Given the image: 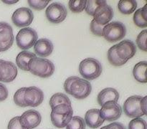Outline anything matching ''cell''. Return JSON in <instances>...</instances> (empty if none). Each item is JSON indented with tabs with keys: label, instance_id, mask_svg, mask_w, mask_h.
Returning a JSON list of instances; mask_svg holds the SVG:
<instances>
[{
	"label": "cell",
	"instance_id": "cell-1",
	"mask_svg": "<svg viewBox=\"0 0 147 129\" xmlns=\"http://www.w3.org/2000/svg\"><path fill=\"white\" fill-rule=\"evenodd\" d=\"M64 90L75 98L83 100L90 94L92 85L90 82L85 79L77 76H71L65 81Z\"/></svg>",
	"mask_w": 147,
	"mask_h": 129
},
{
	"label": "cell",
	"instance_id": "cell-2",
	"mask_svg": "<svg viewBox=\"0 0 147 129\" xmlns=\"http://www.w3.org/2000/svg\"><path fill=\"white\" fill-rule=\"evenodd\" d=\"M55 69L53 62L48 59L37 57V56L32 59L28 64V71L42 78H47L53 75Z\"/></svg>",
	"mask_w": 147,
	"mask_h": 129
},
{
	"label": "cell",
	"instance_id": "cell-3",
	"mask_svg": "<svg viewBox=\"0 0 147 129\" xmlns=\"http://www.w3.org/2000/svg\"><path fill=\"white\" fill-rule=\"evenodd\" d=\"M103 71L102 64L95 58L89 57L82 60L79 64V73L83 79L93 80L98 78Z\"/></svg>",
	"mask_w": 147,
	"mask_h": 129
},
{
	"label": "cell",
	"instance_id": "cell-4",
	"mask_svg": "<svg viewBox=\"0 0 147 129\" xmlns=\"http://www.w3.org/2000/svg\"><path fill=\"white\" fill-rule=\"evenodd\" d=\"M73 110L71 105L61 104L52 109L50 118L53 126L59 128L66 127L73 117Z\"/></svg>",
	"mask_w": 147,
	"mask_h": 129
},
{
	"label": "cell",
	"instance_id": "cell-5",
	"mask_svg": "<svg viewBox=\"0 0 147 129\" xmlns=\"http://www.w3.org/2000/svg\"><path fill=\"white\" fill-rule=\"evenodd\" d=\"M126 34V26L121 22H113L104 26L103 37L109 42L123 40Z\"/></svg>",
	"mask_w": 147,
	"mask_h": 129
},
{
	"label": "cell",
	"instance_id": "cell-6",
	"mask_svg": "<svg viewBox=\"0 0 147 129\" xmlns=\"http://www.w3.org/2000/svg\"><path fill=\"white\" fill-rule=\"evenodd\" d=\"M37 40V33L31 27L23 28L16 36V42L19 48L27 50L32 47Z\"/></svg>",
	"mask_w": 147,
	"mask_h": 129
},
{
	"label": "cell",
	"instance_id": "cell-7",
	"mask_svg": "<svg viewBox=\"0 0 147 129\" xmlns=\"http://www.w3.org/2000/svg\"><path fill=\"white\" fill-rule=\"evenodd\" d=\"M67 11L65 6L58 2L52 3L47 7L45 16L47 20L53 24H59L65 19Z\"/></svg>",
	"mask_w": 147,
	"mask_h": 129
},
{
	"label": "cell",
	"instance_id": "cell-8",
	"mask_svg": "<svg viewBox=\"0 0 147 129\" xmlns=\"http://www.w3.org/2000/svg\"><path fill=\"white\" fill-rule=\"evenodd\" d=\"M142 97L139 95H133L128 97L124 102L123 110L125 114L129 118H136L144 116L141 108V100Z\"/></svg>",
	"mask_w": 147,
	"mask_h": 129
},
{
	"label": "cell",
	"instance_id": "cell-9",
	"mask_svg": "<svg viewBox=\"0 0 147 129\" xmlns=\"http://www.w3.org/2000/svg\"><path fill=\"white\" fill-rule=\"evenodd\" d=\"M34 19V14L30 9L21 7L14 11L11 16L13 24L17 27H27Z\"/></svg>",
	"mask_w": 147,
	"mask_h": 129
},
{
	"label": "cell",
	"instance_id": "cell-10",
	"mask_svg": "<svg viewBox=\"0 0 147 129\" xmlns=\"http://www.w3.org/2000/svg\"><path fill=\"white\" fill-rule=\"evenodd\" d=\"M122 108L119 104L109 101L101 106L100 110V117L104 120L111 122L118 120L121 116Z\"/></svg>",
	"mask_w": 147,
	"mask_h": 129
},
{
	"label": "cell",
	"instance_id": "cell-11",
	"mask_svg": "<svg viewBox=\"0 0 147 129\" xmlns=\"http://www.w3.org/2000/svg\"><path fill=\"white\" fill-rule=\"evenodd\" d=\"M14 40L13 29L7 22H0V52L8 50Z\"/></svg>",
	"mask_w": 147,
	"mask_h": 129
},
{
	"label": "cell",
	"instance_id": "cell-12",
	"mask_svg": "<svg viewBox=\"0 0 147 129\" xmlns=\"http://www.w3.org/2000/svg\"><path fill=\"white\" fill-rule=\"evenodd\" d=\"M24 99L27 107H37L44 100V93L41 89L37 87L32 86L26 87Z\"/></svg>",
	"mask_w": 147,
	"mask_h": 129
},
{
	"label": "cell",
	"instance_id": "cell-13",
	"mask_svg": "<svg viewBox=\"0 0 147 129\" xmlns=\"http://www.w3.org/2000/svg\"><path fill=\"white\" fill-rule=\"evenodd\" d=\"M136 46L129 40H124L116 44V54L121 60L126 62L135 55Z\"/></svg>",
	"mask_w": 147,
	"mask_h": 129
},
{
	"label": "cell",
	"instance_id": "cell-14",
	"mask_svg": "<svg viewBox=\"0 0 147 129\" xmlns=\"http://www.w3.org/2000/svg\"><path fill=\"white\" fill-rule=\"evenodd\" d=\"M17 68L11 62L1 60L0 62V82L11 83L17 75Z\"/></svg>",
	"mask_w": 147,
	"mask_h": 129
},
{
	"label": "cell",
	"instance_id": "cell-15",
	"mask_svg": "<svg viewBox=\"0 0 147 129\" xmlns=\"http://www.w3.org/2000/svg\"><path fill=\"white\" fill-rule=\"evenodd\" d=\"M41 120V114L34 109L27 110L20 116V123L27 129L34 128L40 124Z\"/></svg>",
	"mask_w": 147,
	"mask_h": 129
},
{
	"label": "cell",
	"instance_id": "cell-16",
	"mask_svg": "<svg viewBox=\"0 0 147 129\" xmlns=\"http://www.w3.org/2000/svg\"><path fill=\"white\" fill-rule=\"evenodd\" d=\"M113 14L114 13L113 9L106 1L96 11L94 15L93 16V20L100 25L105 26L111 21Z\"/></svg>",
	"mask_w": 147,
	"mask_h": 129
},
{
	"label": "cell",
	"instance_id": "cell-17",
	"mask_svg": "<svg viewBox=\"0 0 147 129\" xmlns=\"http://www.w3.org/2000/svg\"><path fill=\"white\" fill-rule=\"evenodd\" d=\"M54 50V45L50 40L46 38L40 39L37 40L34 45V51L35 54L39 57L44 58L48 57L53 53Z\"/></svg>",
	"mask_w": 147,
	"mask_h": 129
},
{
	"label": "cell",
	"instance_id": "cell-18",
	"mask_svg": "<svg viewBox=\"0 0 147 129\" xmlns=\"http://www.w3.org/2000/svg\"><path fill=\"white\" fill-rule=\"evenodd\" d=\"M85 123L91 128H97L100 127L105 120L100 117L99 109H90L86 112L85 115Z\"/></svg>",
	"mask_w": 147,
	"mask_h": 129
},
{
	"label": "cell",
	"instance_id": "cell-19",
	"mask_svg": "<svg viewBox=\"0 0 147 129\" xmlns=\"http://www.w3.org/2000/svg\"><path fill=\"white\" fill-rule=\"evenodd\" d=\"M119 98V93L113 87H106L102 90L97 96V100L100 106H103L109 101L117 103Z\"/></svg>",
	"mask_w": 147,
	"mask_h": 129
},
{
	"label": "cell",
	"instance_id": "cell-20",
	"mask_svg": "<svg viewBox=\"0 0 147 129\" xmlns=\"http://www.w3.org/2000/svg\"><path fill=\"white\" fill-rule=\"evenodd\" d=\"M36 54L31 52L22 51L21 52L17 54L16 57V64L18 66L19 68L24 71H28V64L30 60L36 57Z\"/></svg>",
	"mask_w": 147,
	"mask_h": 129
},
{
	"label": "cell",
	"instance_id": "cell-21",
	"mask_svg": "<svg viewBox=\"0 0 147 129\" xmlns=\"http://www.w3.org/2000/svg\"><path fill=\"white\" fill-rule=\"evenodd\" d=\"M147 62L146 61H142L138 62L134 66L133 70V75L138 82L142 83H146V71Z\"/></svg>",
	"mask_w": 147,
	"mask_h": 129
},
{
	"label": "cell",
	"instance_id": "cell-22",
	"mask_svg": "<svg viewBox=\"0 0 147 129\" xmlns=\"http://www.w3.org/2000/svg\"><path fill=\"white\" fill-rule=\"evenodd\" d=\"M134 22L138 27L145 28L147 27V4L143 8L136 10L133 17Z\"/></svg>",
	"mask_w": 147,
	"mask_h": 129
},
{
	"label": "cell",
	"instance_id": "cell-23",
	"mask_svg": "<svg viewBox=\"0 0 147 129\" xmlns=\"http://www.w3.org/2000/svg\"><path fill=\"white\" fill-rule=\"evenodd\" d=\"M138 3L136 0H120L118 9L123 14H131L136 11Z\"/></svg>",
	"mask_w": 147,
	"mask_h": 129
},
{
	"label": "cell",
	"instance_id": "cell-24",
	"mask_svg": "<svg viewBox=\"0 0 147 129\" xmlns=\"http://www.w3.org/2000/svg\"><path fill=\"white\" fill-rule=\"evenodd\" d=\"M49 103H50V105L52 109L61 104L71 105V101H70V98L65 94L62 93H57L53 95L51 98L50 99Z\"/></svg>",
	"mask_w": 147,
	"mask_h": 129
},
{
	"label": "cell",
	"instance_id": "cell-25",
	"mask_svg": "<svg viewBox=\"0 0 147 129\" xmlns=\"http://www.w3.org/2000/svg\"><path fill=\"white\" fill-rule=\"evenodd\" d=\"M107 57L110 64L113 66H116V67L122 66L126 63V62L121 60L116 54V44L112 46L109 49V51H108Z\"/></svg>",
	"mask_w": 147,
	"mask_h": 129
},
{
	"label": "cell",
	"instance_id": "cell-26",
	"mask_svg": "<svg viewBox=\"0 0 147 129\" xmlns=\"http://www.w3.org/2000/svg\"><path fill=\"white\" fill-rule=\"evenodd\" d=\"M86 128L84 119L80 116H73L66 126V129H86Z\"/></svg>",
	"mask_w": 147,
	"mask_h": 129
},
{
	"label": "cell",
	"instance_id": "cell-27",
	"mask_svg": "<svg viewBox=\"0 0 147 129\" xmlns=\"http://www.w3.org/2000/svg\"><path fill=\"white\" fill-rule=\"evenodd\" d=\"M105 2L106 1L104 0H88V1H86L85 9L88 14L93 17L98 8Z\"/></svg>",
	"mask_w": 147,
	"mask_h": 129
},
{
	"label": "cell",
	"instance_id": "cell-28",
	"mask_svg": "<svg viewBox=\"0 0 147 129\" xmlns=\"http://www.w3.org/2000/svg\"><path fill=\"white\" fill-rule=\"evenodd\" d=\"M86 0H70L68 2V7L73 13H80L86 8Z\"/></svg>",
	"mask_w": 147,
	"mask_h": 129
},
{
	"label": "cell",
	"instance_id": "cell-29",
	"mask_svg": "<svg viewBox=\"0 0 147 129\" xmlns=\"http://www.w3.org/2000/svg\"><path fill=\"white\" fill-rule=\"evenodd\" d=\"M25 90L26 87H21V88L18 89L16 91L14 95V102L15 103V104L22 108L27 107V105H26L24 99V95Z\"/></svg>",
	"mask_w": 147,
	"mask_h": 129
},
{
	"label": "cell",
	"instance_id": "cell-30",
	"mask_svg": "<svg viewBox=\"0 0 147 129\" xmlns=\"http://www.w3.org/2000/svg\"><path fill=\"white\" fill-rule=\"evenodd\" d=\"M146 38H147V30H144L141 32L136 38V44L139 48L142 51L146 52Z\"/></svg>",
	"mask_w": 147,
	"mask_h": 129
},
{
	"label": "cell",
	"instance_id": "cell-31",
	"mask_svg": "<svg viewBox=\"0 0 147 129\" xmlns=\"http://www.w3.org/2000/svg\"><path fill=\"white\" fill-rule=\"evenodd\" d=\"M129 129H146V120L142 118H134L129 123Z\"/></svg>",
	"mask_w": 147,
	"mask_h": 129
},
{
	"label": "cell",
	"instance_id": "cell-32",
	"mask_svg": "<svg viewBox=\"0 0 147 129\" xmlns=\"http://www.w3.org/2000/svg\"><path fill=\"white\" fill-rule=\"evenodd\" d=\"M50 1H44V0H29L27 1L29 6L33 9L35 10H42L47 7V4H49Z\"/></svg>",
	"mask_w": 147,
	"mask_h": 129
},
{
	"label": "cell",
	"instance_id": "cell-33",
	"mask_svg": "<svg viewBox=\"0 0 147 129\" xmlns=\"http://www.w3.org/2000/svg\"><path fill=\"white\" fill-rule=\"evenodd\" d=\"M103 27H104V26L100 25L98 23H96L93 19L90 22V30L94 35L98 36V37H103Z\"/></svg>",
	"mask_w": 147,
	"mask_h": 129
},
{
	"label": "cell",
	"instance_id": "cell-34",
	"mask_svg": "<svg viewBox=\"0 0 147 129\" xmlns=\"http://www.w3.org/2000/svg\"><path fill=\"white\" fill-rule=\"evenodd\" d=\"M7 129H27L20 123V116H16L9 120Z\"/></svg>",
	"mask_w": 147,
	"mask_h": 129
},
{
	"label": "cell",
	"instance_id": "cell-35",
	"mask_svg": "<svg viewBox=\"0 0 147 129\" xmlns=\"http://www.w3.org/2000/svg\"><path fill=\"white\" fill-rule=\"evenodd\" d=\"M9 95V92L7 87L0 83V102H2L7 98Z\"/></svg>",
	"mask_w": 147,
	"mask_h": 129
},
{
	"label": "cell",
	"instance_id": "cell-36",
	"mask_svg": "<svg viewBox=\"0 0 147 129\" xmlns=\"http://www.w3.org/2000/svg\"><path fill=\"white\" fill-rule=\"evenodd\" d=\"M105 129H126V127L122 123L114 122L108 126H105Z\"/></svg>",
	"mask_w": 147,
	"mask_h": 129
},
{
	"label": "cell",
	"instance_id": "cell-37",
	"mask_svg": "<svg viewBox=\"0 0 147 129\" xmlns=\"http://www.w3.org/2000/svg\"><path fill=\"white\" fill-rule=\"evenodd\" d=\"M146 102H147V96L142 97V100H141V108H142V111H143L144 114L146 115L147 113V106H146Z\"/></svg>",
	"mask_w": 147,
	"mask_h": 129
},
{
	"label": "cell",
	"instance_id": "cell-38",
	"mask_svg": "<svg viewBox=\"0 0 147 129\" xmlns=\"http://www.w3.org/2000/svg\"><path fill=\"white\" fill-rule=\"evenodd\" d=\"M18 1H2L3 3L4 4H15L17 3Z\"/></svg>",
	"mask_w": 147,
	"mask_h": 129
},
{
	"label": "cell",
	"instance_id": "cell-39",
	"mask_svg": "<svg viewBox=\"0 0 147 129\" xmlns=\"http://www.w3.org/2000/svg\"><path fill=\"white\" fill-rule=\"evenodd\" d=\"M100 129H105V126H104V127H102Z\"/></svg>",
	"mask_w": 147,
	"mask_h": 129
},
{
	"label": "cell",
	"instance_id": "cell-40",
	"mask_svg": "<svg viewBox=\"0 0 147 129\" xmlns=\"http://www.w3.org/2000/svg\"><path fill=\"white\" fill-rule=\"evenodd\" d=\"M0 62H1V60H0Z\"/></svg>",
	"mask_w": 147,
	"mask_h": 129
}]
</instances>
